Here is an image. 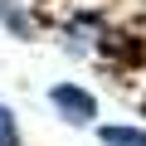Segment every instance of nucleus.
<instances>
[{"mask_svg":"<svg viewBox=\"0 0 146 146\" xmlns=\"http://www.w3.org/2000/svg\"><path fill=\"white\" fill-rule=\"evenodd\" d=\"M49 102H54V112H58L63 122H73V127H83V122L98 117V98L83 93L78 83H58V88H49Z\"/></svg>","mask_w":146,"mask_h":146,"instance_id":"f257e3e1","label":"nucleus"},{"mask_svg":"<svg viewBox=\"0 0 146 146\" xmlns=\"http://www.w3.org/2000/svg\"><path fill=\"white\" fill-rule=\"evenodd\" d=\"M98 136H102V146H146L141 127H102Z\"/></svg>","mask_w":146,"mask_h":146,"instance_id":"f03ea898","label":"nucleus"},{"mask_svg":"<svg viewBox=\"0 0 146 146\" xmlns=\"http://www.w3.org/2000/svg\"><path fill=\"white\" fill-rule=\"evenodd\" d=\"M0 146H20V127H15V112L0 102Z\"/></svg>","mask_w":146,"mask_h":146,"instance_id":"7ed1b4c3","label":"nucleus"},{"mask_svg":"<svg viewBox=\"0 0 146 146\" xmlns=\"http://www.w3.org/2000/svg\"><path fill=\"white\" fill-rule=\"evenodd\" d=\"M0 20H5V29H15L20 39H29V25H25V15L10 5V0H0Z\"/></svg>","mask_w":146,"mask_h":146,"instance_id":"20e7f679","label":"nucleus"}]
</instances>
